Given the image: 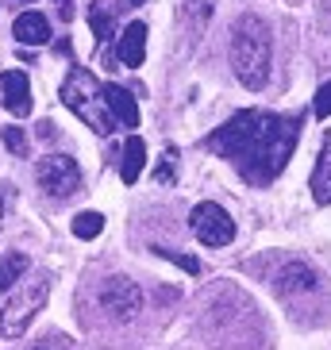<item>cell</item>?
Returning a JSON list of instances; mask_svg holds the SVG:
<instances>
[{
	"label": "cell",
	"instance_id": "cell-1",
	"mask_svg": "<svg viewBox=\"0 0 331 350\" xmlns=\"http://www.w3.org/2000/svg\"><path fill=\"white\" fill-rule=\"evenodd\" d=\"M297 139H300V116L247 108V112L231 116L224 127H216L208 135V150L228 158L247 185L262 189L285 170Z\"/></svg>",
	"mask_w": 331,
	"mask_h": 350
},
{
	"label": "cell",
	"instance_id": "cell-2",
	"mask_svg": "<svg viewBox=\"0 0 331 350\" xmlns=\"http://www.w3.org/2000/svg\"><path fill=\"white\" fill-rule=\"evenodd\" d=\"M231 66L247 89H266L269 81V27L259 16H243L231 27Z\"/></svg>",
	"mask_w": 331,
	"mask_h": 350
},
{
	"label": "cell",
	"instance_id": "cell-3",
	"mask_svg": "<svg viewBox=\"0 0 331 350\" xmlns=\"http://www.w3.org/2000/svg\"><path fill=\"white\" fill-rule=\"evenodd\" d=\"M274 293H278L285 304L297 312H320L323 308V293H328V281L316 266L300 262V258H285L278 269H274Z\"/></svg>",
	"mask_w": 331,
	"mask_h": 350
},
{
	"label": "cell",
	"instance_id": "cell-4",
	"mask_svg": "<svg viewBox=\"0 0 331 350\" xmlns=\"http://www.w3.org/2000/svg\"><path fill=\"white\" fill-rule=\"evenodd\" d=\"M93 308L104 316V323L112 327H131L139 323L146 312V297L139 281H131L127 273H108L104 281H96L93 288Z\"/></svg>",
	"mask_w": 331,
	"mask_h": 350
},
{
	"label": "cell",
	"instance_id": "cell-5",
	"mask_svg": "<svg viewBox=\"0 0 331 350\" xmlns=\"http://www.w3.org/2000/svg\"><path fill=\"white\" fill-rule=\"evenodd\" d=\"M62 104L73 116H81L96 135L116 131V120H112V112H108V104H104V85L96 81L89 70H81V66L70 70V77L62 81Z\"/></svg>",
	"mask_w": 331,
	"mask_h": 350
},
{
	"label": "cell",
	"instance_id": "cell-6",
	"mask_svg": "<svg viewBox=\"0 0 331 350\" xmlns=\"http://www.w3.org/2000/svg\"><path fill=\"white\" fill-rule=\"evenodd\" d=\"M47 297H51V273H31V278H23L20 288L8 297L4 312H0V335H4V339H20L23 331H27V323L35 319V312H42Z\"/></svg>",
	"mask_w": 331,
	"mask_h": 350
},
{
	"label": "cell",
	"instance_id": "cell-7",
	"mask_svg": "<svg viewBox=\"0 0 331 350\" xmlns=\"http://www.w3.org/2000/svg\"><path fill=\"white\" fill-rule=\"evenodd\" d=\"M35 177H39L42 193L54 196V200H66V196H73L77 189H81V165L73 162L70 154H47V158H39Z\"/></svg>",
	"mask_w": 331,
	"mask_h": 350
},
{
	"label": "cell",
	"instance_id": "cell-8",
	"mask_svg": "<svg viewBox=\"0 0 331 350\" xmlns=\"http://www.w3.org/2000/svg\"><path fill=\"white\" fill-rule=\"evenodd\" d=\"M189 227H193V235H197L204 247H228L231 239H235V219H231L228 208H220L216 200H204V204L193 208Z\"/></svg>",
	"mask_w": 331,
	"mask_h": 350
},
{
	"label": "cell",
	"instance_id": "cell-9",
	"mask_svg": "<svg viewBox=\"0 0 331 350\" xmlns=\"http://www.w3.org/2000/svg\"><path fill=\"white\" fill-rule=\"evenodd\" d=\"M0 89H4V108L12 116H31V81H27V73L20 70H8L0 77Z\"/></svg>",
	"mask_w": 331,
	"mask_h": 350
},
{
	"label": "cell",
	"instance_id": "cell-10",
	"mask_svg": "<svg viewBox=\"0 0 331 350\" xmlns=\"http://www.w3.org/2000/svg\"><path fill=\"white\" fill-rule=\"evenodd\" d=\"M116 58L127 66V70H135V66H143L146 58V23H127L124 35H120V42H116Z\"/></svg>",
	"mask_w": 331,
	"mask_h": 350
},
{
	"label": "cell",
	"instance_id": "cell-11",
	"mask_svg": "<svg viewBox=\"0 0 331 350\" xmlns=\"http://www.w3.org/2000/svg\"><path fill=\"white\" fill-rule=\"evenodd\" d=\"M104 104H108L116 127H139V104L124 85H104Z\"/></svg>",
	"mask_w": 331,
	"mask_h": 350
},
{
	"label": "cell",
	"instance_id": "cell-12",
	"mask_svg": "<svg viewBox=\"0 0 331 350\" xmlns=\"http://www.w3.org/2000/svg\"><path fill=\"white\" fill-rule=\"evenodd\" d=\"M12 35H16V42H23V46H39V42L51 39V20H47L42 12H23V16H16V23H12Z\"/></svg>",
	"mask_w": 331,
	"mask_h": 350
},
{
	"label": "cell",
	"instance_id": "cell-13",
	"mask_svg": "<svg viewBox=\"0 0 331 350\" xmlns=\"http://www.w3.org/2000/svg\"><path fill=\"white\" fill-rule=\"evenodd\" d=\"M312 196L316 204H331V135H323V150L312 170Z\"/></svg>",
	"mask_w": 331,
	"mask_h": 350
},
{
	"label": "cell",
	"instance_id": "cell-14",
	"mask_svg": "<svg viewBox=\"0 0 331 350\" xmlns=\"http://www.w3.org/2000/svg\"><path fill=\"white\" fill-rule=\"evenodd\" d=\"M143 165H146V143L139 139V135H131V139L124 143V165H120V177H124V185H135V181H139Z\"/></svg>",
	"mask_w": 331,
	"mask_h": 350
},
{
	"label": "cell",
	"instance_id": "cell-15",
	"mask_svg": "<svg viewBox=\"0 0 331 350\" xmlns=\"http://www.w3.org/2000/svg\"><path fill=\"white\" fill-rule=\"evenodd\" d=\"M116 12H120L116 0H93V8H89V27H93L96 39H108V35H112Z\"/></svg>",
	"mask_w": 331,
	"mask_h": 350
},
{
	"label": "cell",
	"instance_id": "cell-16",
	"mask_svg": "<svg viewBox=\"0 0 331 350\" xmlns=\"http://www.w3.org/2000/svg\"><path fill=\"white\" fill-rule=\"evenodd\" d=\"M27 254H20V250H12V254L0 258V293H12V288L23 281V273H27Z\"/></svg>",
	"mask_w": 331,
	"mask_h": 350
},
{
	"label": "cell",
	"instance_id": "cell-17",
	"mask_svg": "<svg viewBox=\"0 0 331 350\" xmlns=\"http://www.w3.org/2000/svg\"><path fill=\"white\" fill-rule=\"evenodd\" d=\"M104 231V216L101 212H81V216L73 219V235L77 239H96Z\"/></svg>",
	"mask_w": 331,
	"mask_h": 350
},
{
	"label": "cell",
	"instance_id": "cell-18",
	"mask_svg": "<svg viewBox=\"0 0 331 350\" xmlns=\"http://www.w3.org/2000/svg\"><path fill=\"white\" fill-rule=\"evenodd\" d=\"M162 258H170V262H177V266L185 269V273H200V262L197 258H189V254H177V250H166V247H155Z\"/></svg>",
	"mask_w": 331,
	"mask_h": 350
},
{
	"label": "cell",
	"instance_id": "cell-19",
	"mask_svg": "<svg viewBox=\"0 0 331 350\" xmlns=\"http://www.w3.org/2000/svg\"><path fill=\"white\" fill-rule=\"evenodd\" d=\"M4 146H8L12 154H23L27 150V139H23L20 127H4Z\"/></svg>",
	"mask_w": 331,
	"mask_h": 350
},
{
	"label": "cell",
	"instance_id": "cell-20",
	"mask_svg": "<svg viewBox=\"0 0 331 350\" xmlns=\"http://www.w3.org/2000/svg\"><path fill=\"white\" fill-rule=\"evenodd\" d=\"M316 116H320V120L331 116V81L320 85V93H316Z\"/></svg>",
	"mask_w": 331,
	"mask_h": 350
},
{
	"label": "cell",
	"instance_id": "cell-21",
	"mask_svg": "<svg viewBox=\"0 0 331 350\" xmlns=\"http://www.w3.org/2000/svg\"><path fill=\"white\" fill-rule=\"evenodd\" d=\"M27 350H62L58 342H51V339H42V342H35V347H27Z\"/></svg>",
	"mask_w": 331,
	"mask_h": 350
},
{
	"label": "cell",
	"instance_id": "cell-22",
	"mask_svg": "<svg viewBox=\"0 0 331 350\" xmlns=\"http://www.w3.org/2000/svg\"><path fill=\"white\" fill-rule=\"evenodd\" d=\"M131 4H143V0H131Z\"/></svg>",
	"mask_w": 331,
	"mask_h": 350
},
{
	"label": "cell",
	"instance_id": "cell-23",
	"mask_svg": "<svg viewBox=\"0 0 331 350\" xmlns=\"http://www.w3.org/2000/svg\"><path fill=\"white\" fill-rule=\"evenodd\" d=\"M0 219H4V208H0Z\"/></svg>",
	"mask_w": 331,
	"mask_h": 350
},
{
	"label": "cell",
	"instance_id": "cell-24",
	"mask_svg": "<svg viewBox=\"0 0 331 350\" xmlns=\"http://www.w3.org/2000/svg\"><path fill=\"white\" fill-rule=\"evenodd\" d=\"M23 4H31V0H23Z\"/></svg>",
	"mask_w": 331,
	"mask_h": 350
}]
</instances>
